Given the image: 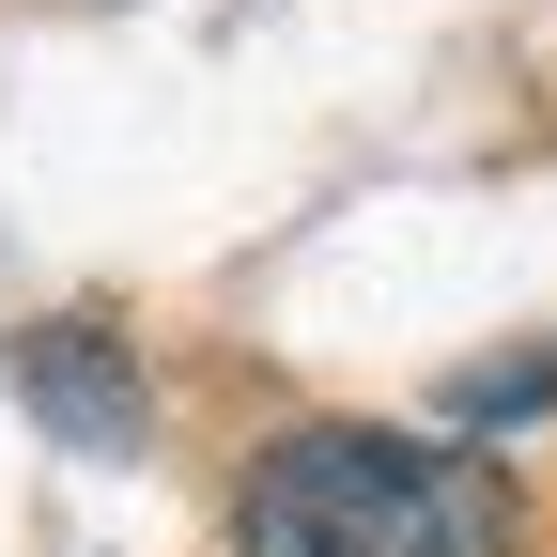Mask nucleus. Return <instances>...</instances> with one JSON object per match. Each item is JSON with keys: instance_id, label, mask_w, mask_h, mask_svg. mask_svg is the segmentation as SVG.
<instances>
[{"instance_id": "obj_1", "label": "nucleus", "mask_w": 557, "mask_h": 557, "mask_svg": "<svg viewBox=\"0 0 557 557\" xmlns=\"http://www.w3.org/2000/svg\"><path fill=\"white\" fill-rule=\"evenodd\" d=\"M233 557H511V480L434 434L310 418L233 496Z\"/></svg>"}, {"instance_id": "obj_2", "label": "nucleus", "mask_w": 557, "mask_h": 557, "mask_svg": "<svg viewBox=\"0 0 557 557\" xmlns=\"http://www.w3.org/2000/svg\"><path fill=\"white\" fill-rule=\"evenodd\" d=\"M16 387H32L78 449H139V372H124V341H109L94 310H78V325H47L32 357H16Z\"/></svg>"}, {"instance_id": "obj_3", "label": "nucleus", "mask_w": 557, "mask_h": 557, "mask_svg": "<svg viewBox=\"0 0 557 557\" xmlns=\"http://www.w3.org/2000/svg\"><path fill=\"white\" fill-rule=\"evenodd\" d=\"M557 403V357H511V372H465V418H527Z\"/></svg>"}]
</instances>
